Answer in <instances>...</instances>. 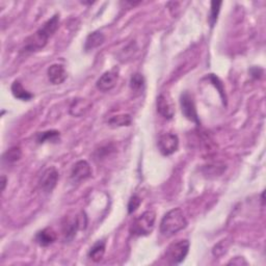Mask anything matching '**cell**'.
I'll list each match as a JSON object with an SVG mask.
<instances>
[{
  "label": "cell",
  "mask_w": 266,
  "mask_h": 266,
  "mask_svg": "<svg viewBox=\"0 0 266 266\" xmlns=\"http://www.w3.org/2000/svg\"><path fill=\"white\" fill-rule=\"evenodd\" d=\"M156 106H157V112H158L159 114H161L164 119H167V120L173 119V116L175 114V110L171 101L167 99L164 95L161 94L158 96V98H157Z\"/></svg>",
  "instance_id": "obj_12"
},
{
  "label": "cell",
  "mask_w": 266,
  "mask_h": 266,
  "mask_svg": "<svg viewBox=\"0 0 266 266\" xmlns=\"http://www.w3.org/2000/svg\"><path fill=\"white\" fill-rule=\"evenodd\" d=\"M108 124L113 127L129 126L131 124V116L129 114H119L111 117L108 120Z\"/></svg>",
  "instance_id": "obj_20"
},
{
  "label": "cell",
  "mask_w": 266,
  "mask_h": 266,
  "mask_svg": "<svg viewBox=\"0 0 266 266\" xmlns=\"http://www.w3.org/2000/svg\"><path fill=\"white\" fill-rule=\"evenodd\" d=\"M158 150L163 156L174 154L179 148V139L174 133H164L158 139Z\"/></svg>",
  "instance_id": "obj_6"
},
{
  "label": "cell",
  "mask_w": 266,
  "mask_h": 266,
  "mask_svg": "<svg viewBox=\"0 0 266 266\" xmlns=\"http://www.w3.org/2000/svg\"><path fill=\"white\" fill-rule=\"evenodd\" d=\"M21 156H22V151L20 148L13 147L3 154L2 159L6 163H15L21 158Z\"/></svg>",
  "instance_id": "obj_19"
},
{
  "label": "cell",
  "mask_w": 266,
  "mask_h": 266,
  "mask_svg": "<svg viewBox=\"0 0 266 266\" xmlns=\"http://www.w3.org/2000/svg\"><path fill=\"white\" fill-rule=\"evenodd\" d=\"M105 254V241L98 240L88 252V258L92 259L94 262H100Z\"/></svg>",
  "instance_id": "obj_17"
},
{
  "label": "cell",
  "mask_w": 266,
  "mask_h": 266,
  "mask_svg": "<svg viewBox=\"0 0 266 266\" xmlns=\"http://www.w3.org/2000/svg\"><path fill=\"white\" fill-rule=\"evenodd\" d=\"M117 80H119V72L116 69H114V70L107 71L101 75L99 79L97 80L96 86L101 92H108L116 85Z\"/></svg>",
  "instance_id": "obj_8"
},
{
  "label": "cell",
  "mask_w": 266,
  "mask_h": 266,
  "mask_svg": "<svg viewBox=\"0 0 266 266\" xmlns=\"http://www.w3.org/2000/svg\"><path fill=\"white\" fill-rule=\"evenodd\" d=\"M180 106L181 112L187 120L195 123L196 125H200V119L198 115V112H196L194 101L192 99V97L187 92H184L180 96Z\"/></svg>",
  "instance_id": "obj_5"
},
{
  "label": "cell",
  "mask_w": 266,
  "mask_h": 266,
  "mask_svg": "<svg viewBox=\"0 0 266 266\" xmlns=\"http://www.w3.org/2000/svg\"><path fill=\"white\" fill-rule=\"evenodd\" d=\"M190 251V241L186 239L178 240L172 244L166 249L165 256L166 259L172 264H179L181 263L189 254Z\"/></svg>",
  "instance_id": "obj_4"
},
{
  "label": "cell",
  "mask_w": 266,
  "mask_h": 266,
  "mask_svg": "<svg viewBox=\"0 0 266 266\" xmlns=\"http://www.w3.org/2000/svg\"><path fill=\"white\" fill-rule=\"evenodd\" d=\"M105 41V37L102 33L100 32H94L87 36L85 44H84V49L86 51L94 50V49L101 46Z\"/></svg>",
  "instance_id": "obj_15"
},
{
  "label": "cell",
  "mask_w": 266,
  "mask_h": 266,
  "mask_svg": "<svg viewBox=\"0 0 266 266\" xmlns=\"http://www.w3.org/2000/svg\"><path fill=\"white\" fill-rule=\"evenodd\" d=\"M92 176L91 165L85 160L77 161L71 171V179L73 182H80Z\"/></svg>",
  "instance_id": "obj_10"
},
{
  "label": "cell",
  "mask_w": 266,
  "mask_h": 266,
  "mask_svg": "<svg viewBox=\"0 0 266 266\" xmlns=\"http://www.w3.org/2000/svg\"><path fill=\"white\" fill-rule=\"evenodd\" d=\"M60 25V16L54 15L47 20L38 31L25 41V52L40 51L47 45L49 38H51Z\"/></svg>",
  "instance_id": "obj_1"
},
{
  "label": "cell",
  "mask_w": 266,
  "mask_h": 266,
  "mask_svg": "<svg viewBox=\"0 0 266 266\" xmlns=\"http://www.w3.org/2000/svg\"><path fill=\"white\" fill-rule=\"evenodd\" d=\"M221 1H212L211 2V8H210V16H209V23L211 27L214 26V24L218 21V17L221 11Z\"/></svg>",
  "instance_id": "obj_22"
},
{
  "label": "cell",
  "mask_w": 266,
  "mask_h": 266,
  "mask_svg": "<svg viewBox=\"0 0 266 266\" xmlns=\"http://www.w3.org/2000/svg\"><path fill=\"white\" fill-rule=\"evenodd\" d=\"M91 106V102L87 101L86 99H82V98H80V99H75L70 105V114L74 116H82L90 110Z\"/></svg>",
  "instance_id": "obj_14"
},
{
  "label": "cell",
  "mask_w": 266,
  "mask_h": 266,
  "mask_svg": "<svg viewBox=\"0 0 266 266\" xmlns=\"http://www.w3.org/2000/svg\"><path fill=\"white\" fill-rule=\"evenodd\" d=\"M11 90H12V93H13L14 97L17 98V99H19V100L29 101L34 98V95L29 93L28 91H26L25 88L23 87L22 83L20 81H18V80L13 82Z\"/></svg>",
  "instance_id": "obj_16"
},
{
  "label": "cell",
  "mask_w": 266,
  "mask_h": 266,
  "mask_svg": "<svg viewBox=\"0 0 266 266\" xmlns=\"http://www.w3.org/2000/svg\"><path fill=\"white\" fill-rule=\"evenodd\" d=\"M5 185H6V178L4 176L1 177V190L3 191L4 189H5Z\"/></svg>",
  "instance_id": "obj_25"
},
{
  "label": "cell",
  "mask_w": 266,
  "mask_h": 266,
  "mask_svg": "<svg viewBox=\"0 0 266 266\" xmlns=\"http://www.w3.org/2000/svg\"><path fill=\"white\" fill-rule=\"evenodd\" d=\"M156 221V213L152 210L145 211L133 221L130 232L135 236H147L152 233Z\"/></svg>",
  "instance_id": "obj_3"
},
{
  "label": "cell",
  "mask_w": 266,
  "mask_h": 266,
  "mask_svg": "<svg viewBox=\"0 0 266 266\" xmlns=\"http://www.w3.org/2000/svg\"><path fill=\"white\" fill-rule=\"evenodd\" d=\"M60 132L56 130H49L45 132H41L37 135V142L38 144H44L46 142H51V143H56L60 140Z\"/></svg>",
  "instance_id": "obj_18"
},
{
  "label": "cell",
  "mask_w": 266,
  "mask_h": 266,
  "mask_svg": "<svg viewBox=\"0 0 266 266\" xmlns=\"http://www.w3.org/2000/svg\"><path fill=\"white\" fill-rule=\"evenodd\" d=\"M47 75L52 84H62L67 79V71L63 65L53 64L48 68Z\"/></svg>",
  "instance_id": "obj_11"
},
{
  "label": "cell",
  "mask_w": 266,
  "mask_h": 266,
  "mask_svg": "<svg viewBox=\"0 0 266 266\" xmlns=\"http://www.w3.org/2000/svg\"><path fill=\"white\" fill-rule=\"evenodd\" d=\"M141 204H142V199L137 194H133L129 200V203H128V212H129L130 214L133 213L135 210H137V208H139Z\"/></svg>",
  "instance_id": "obj_23"
},
{
  "label": "cell",
  "mask_w": 266,
  "mask_h": 266,
  "mask_svg": "<svg viewBox=\"0 0 266 266\" xmlns=\"http://www.w3.org/2000/svg\"><path fill=\"white\" fill-rule=\"evenodd\" d=\"M83 220H85V216L82 218L80 215L72 216V218H66L63 224V235L66 241H71L75 237L77 231L83 229Z\"/></svg>",
  "instance_id": "obj_7"
},
{
  "label": "cell",
  "mask_w": 266,
  "mask_h": 266,
  "mask_svg": "<svg viewBox=\"0 0 266 266\" xmlns=\"http://www.w3.org/2000/svg\"><path fill=\"white\" fill-rule=\"evenodd\" d=\"M187 226V220L180 208H174L166 212L160 222V233L166 237L174 236Z\"/></svg>",
  "instance_id": "obj_2"
},
{
  "label": "cell",
  "mask_w": 266,
  "mask_h": 266,
  "mask_svg": "<svg viewBox=\"0 0 266 266\" xmlns=\"http://www.w3.org/2000/svg\"><path fill=\"white\" fill-rule=\"evenodd\" d=\"M259 70H260V69H258V68H253V69H251V74H252V76L255 77V78H260L262 74H259L258 73Z\"/></svg>",
  "instance_id": "obj_24"
},
{
  "label": "cell",
  "mask_w": 266,
  "mask_h": 266,
  "mask_svg": "<svg viewBox=\"0 0 266 266\" xmlns=\"http://www.w3.org/2000/svg\"><path fill=\"white\" fill-rule=\"evenodd\" d=\"M58 178H60V174H58L55 167L53 166L48 167V169L43 173L40 179L41 190L46 192L52 191L55 189Z\"/></svg>",
  "instance_id": "obj_9"
},
{
  "label": "cell",
  "mask_w": 266,
  "mask_h": 266,
  "mask_svg": "<svg viewBox=\"0 0 266 266\" xmlns=\"http://www.w3.org/2000/svg\"><path fill=\"white\" fill-rule=\"evenodd\" d=\"M145 77L140 74V73H135L131 76L130 79V87L131 90L134 92H140L141 90H143L145 86Z\"/></svg>",
  "instance_id": "obj_21"
},
{
  "label": "cell",
  "mask_w": 266,
  "mask_h": 266,
  "mask_svg": "<svg viewBox=\"0 0 266 266\" xmlns=\"http://www.w3.org/2000/svg\"><path fill=\"white\" fill-rule=\"evenodd\" d=\"M57 239L56 232L51 228H46L38 232L36 236V241L41 246H49Z\"/></svg>",
  "instance_id": "obj_13"
}]
</instances>
